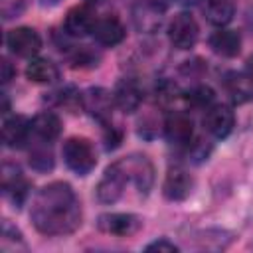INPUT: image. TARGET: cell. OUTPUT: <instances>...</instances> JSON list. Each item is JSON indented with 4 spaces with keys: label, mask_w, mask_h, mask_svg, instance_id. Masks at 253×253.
I'll return each mask as SVG.
<instances>
[{
    "label": "cell",
    "mask_w": 253,
    "mask_h": 253,
    "mask_svg": "<svg viewBox=\"0 0 253 253\" xmlns=\"http://www.w3.org/2000/svg\"><path fill=\"white\" fill-rule=\"evenodd\" d=\"M164 18V6L156 0H142L132 10V20L138 30L152 34L156 28H160Z\"/></svg>",
    "instance_id": "9a60e30c"
},
{
    "label": "cell",
    "mask_w": 253,
    "mask_h": 253,
    "mask_svg": "<svg viewBox=\"0 0 253 253\" xmlns=\"http://www.w3.org/2000/svg\"><path fill=\"white\" fill-rule=\"evenodd\" d=\"M10 243H14V247H18V245H22L24 249H26V245H24V239H22V233L6 219L4 223H2V249L4 251H8V247H10Z\"/></svg>",
    "instance_id": "d4e9b609"
},
{
    "label": "cell",
    "mask_w": 253,
    "mask_h": 253,
    "mask_svg": "<svg viewBox=\"0 0 253 253\" xmlns=\"http://www.w3.org/2000/svg\"><path fill=\"white\" fill-rule=\"evenodd\" d=\"M2 192L14 206H22L30 194V184L22 170L8 162L2 166Z\"/></svg>",
    "instance_id": "ba28073f"
},
{
    "label": "cell",
    "mask_w": 253,
    "mask_h": 253,
    "mask_svg": "<svg viewBox=\"0 0 253 253\" xmlns=\"http://www.w3.org/2000/svg\"><path fill=\"white\" fill-rule=\"evenodd\" d=\"M61 2H63V0H40V4L45 6V8H53V6L61 4Z\"/></svg>",
    "instance_id": "4dcf8cb0"
},
{
    "label": "cell",
    "mask_w": 253,
    "mask_h": 253,
    "mask_svg": "<svg viewBox=\"0 0 253 253\" xmlns=\"http://www.w3.org/2000/svg\"><path fill=\"white\" fill-rule=\"evenodd\" d=\"M164 134L172 144H190L194 138V123L186 113H172L164 121Z\"/></svg>",
    "instance_id": "2e32d148"
},
{
    "label": "cell",
    "mask_w": 253,
    "mask_h": 253,
    "mask_svg": "<svg viewBox=\"0 0 253 253\" xmlns=\"http://www.w3.org/2000/svg\"><path fill=\"white\" fill-rule=\"evenodd\" d=\"M0 67H2V83H8V81H10V79L16 75V69L12 67V63H10L6 57H2Z\"/></svg>",
    "instance_id": "f546056e"
},
{
    "label": "cell",
    "mask_w": 253,
    "mask_h": 253,
    "mask_svg": "<svg viewBox=\"0 0 253 253\" xmlns=\"http://www.w3.org/2000/svg\"><path fill=\"white\" fill-rule=\"evenodd\" d=\"M198 36H200V28L192 14L180 12L172 18V22L168 26V40L176 49L194 47L198 42Z\"/></svg>",
    "instance_id": "5b68a950"
},
{
    "label": "cell",
    "mask_w": 253,
    "mask_h": 253,
    "mask_svg": "<svg viewBox=\"0 0 253 253\" xmlns=\"http://www.w3.org/2000/svg\"><path fill=\"white\" fill-rule=\"evenodd\" d=\"M81 107L93 119L107 123L111 119V113L115 107V97L103 87H91L81 95Z\"/></svg>",
    "instance_id": "8992f818"
},
{
    "label": "cell",
    "mask_w": 253,
    "mask_h": 253,
    "mask_svg": "<svg viewBox=\"0 0 253 253\" xmlns=\"http://www.w3.org/2000/svg\"><path fill=\"white\" fill-rule=\"evenodd\" d=\"M210 47L221 55V57H235L241 49V38L235 30H223L219 28L215 34L210 38Z\"/></svg>",
    "instance_id": "d6986e66"
},
{
    "label": "cell",
    "mask_w": 253,
    "mask_h": 253,
    "mask_svg": "<svg viewBox=\"0 0 253 253\" xmlns=\"http://www.w3.org/2000/svg\"><path fill=\"white\" fill-rule=\"evenodd\" d=\"M63 160L71 172H75L77 176H85L95 168L97 154L87 138L71 136L63 144Z\"/></svg>",
    "instance_id": "7a4b0ae2"
},
{
    "label": "cell",
    "mask_w": 253,
    "mask_h": 253,
    "mask_svg": "<svg viewBox=\"0 0 253 253\" xmlns=\"http://www.w3.org/2000/svg\"><path fill=\"white\" fill-rule=\"evenodd\" d=\"M194 190V178L184 168H172L162 184V192L170 202L186 200Z\"/></svg>",
    "instance_id": "4fadbf2b"
},
{
    "label": "cell",
    "mask_w": 253,
    "mask_h": 253,
    "mask_svg": "<svg viewBox=\"0 0 253 253\" xmlns=\"http://www.w3.org/2000/svg\"><path fill=\"white\" fill-rule=\"evenodd\" d=\"M213 101V91L208 85H196L186 93V103L196 109H206Z\"/></svg>",
    "instance_id": "603a6c76"
},
{
    "label": "cell",
    "mask_w": 253,
    "mask_h": 253,
    "mask_svg": "<svg viewBox=\"0 0 253 253\" xmlns=\"http://www.w3.org/2000/svg\"><path fill=\"white\" fill-rule=\"evenodd\" d=\"M89 2H99V0H89Z\"/></svg>",
    "instance_id": "d6a6232c"
},
{
    "label": "cell",
    "mask_w": 253,
    "mask_h": 253,
    "mask_svg": "<svg viewBox=\"0 0 253 253\" xmlns=\"http://www.w3.org/2000/svg\"><path fill=\"white\" fill-rule=\"evenodd\" d=\"M204 14L210 24L223 28L233 20L235 14V4L233 0H206L204 2Z\"/></svg>",
    "instance_id": "44dd1931"
},
{
    "label": "cell",
    "mask_w": 253,
    "mask_h": 253,
    "mask_svg": "<svg viewBox=\"0 0 253 253\" xmlns=\"http://www.w3.org/2000/svg\"><path fill=\"white\" fill-rule=\"evenodd\" d=\"M223 87L235 105H243L253 99V73L249 69L245 71H231L223 79Z\"/></svg>",
    "instance_id": "7c38bea8"
},
{
    "label": "cell",
    "mask_w": 253,
    "mask_h": 253,
    "mask_svg": "<svg viewBox=\"0 0 253 253\" xmlns=\"http://www.w3.org/2000/svg\"><path fill=\"white\" fill-rule=\"evenodd\" d=\"M146 251H168V253H172V251H178V245H174L168 239H158V241L146 245Z\"/></svg>",
    "instance_id": "83f0119b"
},
{
    "label": "cell",
    "mask_w": 253,
    "mask_h": 253,
    "mask_svg": "<svg viewBox=\"0 0 253 253\" xmlns=\"http://www.w3.org/2000/svg\"><path fill=\"white\" fill-rule=\"evenodd\" d=\"M97 61H99V55L93 53V51L87 49V47L75 49L73 55H71V63H73V67H93V65H97Z\"/></svg>",
    "instance_id": "484cf974"
},
{
    "label": "cell",
    "mask_w": 253,
    "mask_h": 253,
    "mask_svg": "<svg viewBox=\"0 0 253 253\" xmlns=\"http://www.w3.org/2000/svg\"><path fill=\"white\" fill-rule=\"evenodd\" d=\"M30 166L38 172H47L53 168V154L49 148H43V146H36L32 152H30Z\"/></svg>",
    "instance_id": "cb8c5ba5"
},
{
    "label": "cell",
    "mask_w": 253,
    "mask_h": 253,
    "mask_svg": "<svg viewBox=\"0 0 253 253\" xmlns=\"http://www.w3.org/2000/svg\"><path fill=\"white\" fill-rule=\"evenodd\" d=\"M32 132L38 138H42L45 142H51V140H55L61 134V121H59V117L55 113L43 111V113H40V115L34 117V121H32Z\"/></svg>",
    "instance_id": "ffe728a7"
},
{
    "label": "cell",
    "mask_w": 253,
    "mask_h": 253,
    "mask_svg": "<svg viewBox=\"0 0 253 253\" xmlns=\"http://www.w3.org/2000/svg\"><path fill=\"white\" fill-rule=\"evenodd\" d=\"M26 77L34 83H53L59 77L57 65L51 59L45 57H36L28 63L26 67Z\"/></svg>",
    "instance_id": "7402d4cb"
},
{
    "label": "cell",
    "mask_w": 253,
    "mask_h": 253,
    "mask_svg": "<svg viewBox=\"0 0 253 253\" xmlns=\"http://www.w3.org/2000/svg\"><path fill=\"white\" fill-rule=\"evenodd\" d=\"M97 225L101 231H105L109 235L128 237L142 227V221L134 213H105L99 217Z\"/></svg>",
    "instance_id": "9c48e42d"
},
{
    "label": "cell",
    "mask_w": 253,
    "mask_h": 253,
    "mask_svg": "<svg viewBox=\"0 0 253 253\" xmlns=\"http://www.w3.org/2000/svg\"><path fill=\"white\" fill-rule=\"evenodd\" d=\"M113 97H115V105L125 111V113H132L140 107L142 103V89L140 85L134 81V79H121L117 85H115V91H113Z\"/></svg>",
    "instance_id": "e0dca14e"
},
{
    "label": "cell",
    "mask_w": 253,
    "mask_h": 253,
    "mask_svg": "<svg viewBox=\"0 0 253 253\" xmlns=\"http://www.w3.org/2000/svg\"><path fill=\"white\" fill-rule=\"evenodd\" d=\"M126 184H130L128 182V176H126L121 160H117V162H113L105 170L103 178L99 180V184H97V198L103 204H115L123 196Z\"/></svg>",
    "instance_id": "277c9868"
},
{
    "label": "cell",
    "mask_w": 253,
    "mask_h": 253,
    "mask_svg": "<svg viewBox=\"0 0 253 253\" xmlns=\"http://www.w3.org/2000/svg\"><path fill=\"white\" fill-rule=\"evenodd\" d=\"M247 69H249V71L253 73V55H251V57L247 59Z\"/></svg>",
    "instance_id": "1f68e13d"
},
{
    "label": "cell",
    "mask_w": 253,
    "mask_h": 253,
    "mask_svg": "<svg viewBox=\"0 0 253 253\" xmlns=\"http://www.w3.org/2000/svg\"><path fill=\"white\" fill-rule=\"evenodd\" d=\"M32 123L22 115H4L2 121V142L8 148H18L28 140Z\"/></svg>",
    "instance_id": "5bb4252c"
},
{
    "label": "cell",
    "mask_w": 253,
    "mask_h": 253,
    "mask_svg": "<svg viewBox=\"0 0 253 253\" xmlns=\"http://www.w3.org/2000/svg\"><path fill=\"white\" fill-rule=\"evenodd\" d=\"M97 24V18H95V12L91 10L89 4H81V6H75L67 12L65 16V22H63V28L69 36L73 38H83L87 34H93V28Z\"/></svg>",
    "instance_id": "8fae6325"
},
{
    "label": "cell",
    "mask_w": 253,
    "mask_h": 253,
    "mask_svg": "<svg viewBox=\"0 0 253 253\" xmlns=\"http://www.w3.org/2000/svg\"><path fill=\"white\" fill-rule=\"evenodd\" d=\"M6 45L20 57H32L42 49V38L34 28H14L6 36Z\"/></svg>",
    "instance_id": "52a82bcc"
},
{
    "label": "cell",
    "mask_w": 253,
    "mask_h": 253,
    "mask_svg": "<svg viewBox=\"0 0 253 253\" xmlns=\"http://www.w3.org/2000/svg\"><path fill=\"white\" fill-rule=\"evenodd\" d=\"M28 0H0V14L4 20H12L24 12Z\"/></svg>",
    "instance_id": "4316f807"
},
{
    "label": "cell",
    "mask_w": 253,
    "mask_h": 253,
    "mask_svg": "<svg viewBox=\"0 0 253 253\" xmlns=\"http://www.w3.org/2000/svg\"><path fill=\"white\" fill-rule=\"evenodd\" d=\"M93 38L101 45H117L125 40V26L117 16L97 18V24L93 28Z\"/></svg>",
    "instance_id": "ac0fdd59"
},
{
    "label": "cell",
    "mask_w": 253,
    "mask_h": 253,
    "mask_svg": "<svg viewBox=\"0 0 253 253\" xmlns=\"http://www.w3.org/2000/svg\"><path fill=\"white\" fill-rule=\"evenodd\" d=\"M121 164L128 176V182L134 184V188L140 194H148L154 184V166L144 154H130L121 158Z\"/></svg>",
    "instance_id": "3957f363"
},
{
    "label": "cell",
    "mask_w": 253,
    "mask_h": 253,
    "mask_svg": "<svg viewBox=\"0 0 253 253\" xmlns=\"http://www.w3.org/2000/svg\"><path fill=\"white\" fill-rule=\"evenodd\" d=\"M105 142H107V148H115V146H119V142H121V130L115 128V126H111V125H107Z\"/></svg>",
    "instance_id": "f1b7e54d"
},
{
    "label": "cell",
    "mask_w": 253,
    "mask_h": 253,
    "mask_svg": "<svg viewBox=\"0 0 253 253\" xmlns=\"http://www.w3.org/2000/svg\"><path fill=\"white\" fill-rule=\"evenodd\" d=\"M30 217L43 235H67L81 225V204L69 184L51 182L36 194Z\"/></svg>",
    "instance_id": "6da1fadb"
},
{
    "label": "cell",
    "mask_w": 253,
    "mask_h": 253,
    "mask_svg": "<svg viewBox=\"0 0 253 253\" xmlns=\"http://www.w3.org/2000/svg\"><path fill=\"white\" fill-rule=\"evenodd\" d=\"M204 126L215 138H225L235 126V115L227 105H210L204 117Z\"/></svg>",
    "instance_id": "30bf717a"
}]
</instances>
